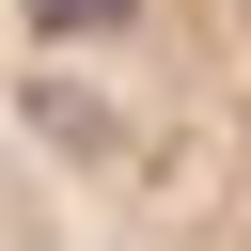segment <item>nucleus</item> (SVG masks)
Returning <instances> with one entry per match:
<instances>
[{
    "mask_svg": "<svg viewBox=\"0 0 251 251\" xmlns=\"http://www.w3.org/2000/svg\"><path fill=\"white\" fill-rule=\"evenodd\" d=\"M16 251H110V235H16ZM220 251H251V235H220Z\"/></svg>",
    "mask_w": 251,
    "mask_h": 251,
    "instance_id": "f03ea898",
    "label": "nucleus"
},
{
    "mask_svg": "<svg viewBox=\"0 0 251 251\" xmlns=\"http://www.w3.org/2000/svg\"><path fill=\"white\" fill-rule=\"evenodd\" d=\"M16 235H251V0H16Z\"/></svg>",
    "mask_w": 251,
    "mask_h": 251,
    "instance_id": "f257e3e1",
    "label": "nucleus"
}]
</instances>
